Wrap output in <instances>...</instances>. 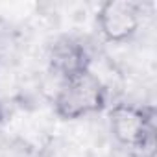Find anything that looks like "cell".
Returning a JSON list of instances; mask_svg holds the SVG:
<instances>
[{
	"label": "cell",
	"mask_w": 157,
	"mask_h": 157,
	"mask_svg": "<svg viewBox=\"0 0 157 157\" xmlns=\"http://www.w3.org/2000/svg\"><path fill=\"white\" fill-rule=\"evenodd\" d=\"M109 129L115 140L142 155L153 157L155 153V107L117 102L107 111Z\"/></svg>",
	"instance_id": "6da1fadb"
},
{
	"label": "cell",
	"mask_w": 157,
	"mask_h": 157,
	"mask_svg": "<svg viewBox=\"0 0 157 157\" xmlns=\"http://www.w3.org/2000/svg\"><path fill=\"white\" fill-rule=\"evenodd\" d=\"M107 87L93 70L61 82L54 96V111L61 120H80L98 115L107 107Z\"/></svg>",
	"instance_id": "7a4b0ae2"
},
{
	"label": "cell",
	"mask_w": 157,
	"mask_h": 157,
	"mask_svg": "<svg viewBox=\"0 0 157 157\" xmlns=\"http://www.w3.org/2000/svg\"><path fill=\"white\" fill-rule=\"evenodd\" d=\"M142 21V6L133 0H107L96 11V26L104 41L120 44L131 41Z\"/></svg>",
	"instance_id": "3957f363"
},
{
	"label": "cell",
	"mask_w": 157,
	"mask_h": 157,
	"mask_svg": "<svg viewBox=\"0 0 157 157\" xmlns=\"http://www.w3.org/2000/svg\"><path fill=\"white\" fill-rule=\"evenodd\" d=\"M48 68L61 82L91 70V54L87 46L74 37H59L48 48Z\"/></svg>",
	"instance_id": "277c9868"
},
{
	"label": "cell",
	"mask_w": 157,
	"mask_h": 157,
	"mask_svg": "<svg viewBox=\"0 0 157 157\" xmlns=\"http://www.w3.org/2000/svg\"><path fill=\"white\" fill-rule=\"evenodd\" d=\"M4 122H6V109H4V104L0 102V128L4 126Z\"/></svg>",
	"instance_id": "5b68a950"
}]
</instances>
